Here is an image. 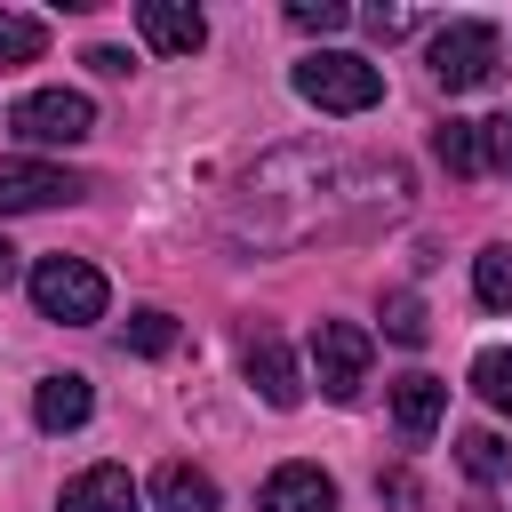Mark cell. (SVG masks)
Returning a JSON list of instances; mask_svg holds the SVG:
<instances>
[{"mask_svg":"<svg viewBox=\"0 0 512 512\" xmlns=\"http://www.w3.org/2000/svg\"><path fill=\"white\" fill-rule=\"evenodd\" d=\"M288 80H296V96H304L312 112H368V104H384V72H376L368 56H352V48H320V56H304Z\"/></svg>","mask_w":512,"mask_h":512,"instance_id":"cell-1","label":"cell"},{"mask_svg":"<svg viewBox=\"0 0 512 512\" xmlns=\"http://www.w3.org/2000/svg\"><path fill=\"white\" fill-rule=\"evenodd\" d=\"M104 272L88 264V256H40L32 264V304H40V320H64V328H88V320H104Z\"/></svg>","mask_w":512,"mask_h":512,"instance_id":"cell-2","label":"cell"},{"mask_svg":"<svg viewBox=\"0 0 512 512\" xmlns=\"http://www.w3.org/2000/svg\"><path fill=\"white\" fill-rule=\"evenodd\" d=\"M496 64H504V40H496V24H480V16H456V24H440V32H432V80H440L448 96H464V88H488V80H496Z\"/></svg>","mask_w":512,"mask_h":512,"instance_id":"cell-3","label":"cell"},{"mask_svg":"<svg viewBox=\"0 0 512 512\" xmlns=\"http://www.w3.org/2000/svg\"><path fill=\"white\" fill-rule=\"evenodd\" d=\"M368 328L360 320H320L312 328V384H320V400H360V384H368Z\"/></svg>","mask_w":512,"mask_h":512,"instance_id":"cell-4","label":"cell"},{"mask_svg":"<svg viewBox=\"0 0 512 512\" xmlns=\"http://www.w3.org/2000/svg\"><path fill=\"white\" fill-rule=\"evenodd\" d=\"M8 128L24 144H80V136H96V104L80 88H32V96H16Z\"/></svg>","mask_w":512,"mask_h":512,"instance_id":"cell-5","label":"cell"},{"mask_svg":"<svg viewBox=\"0 0 512 512\" xmlns=\"http://www.w3.org/2000/svg\"><path fill=\"white\" fill-rule=\"evenodd\" d=\"M88 184L72 176V168H56V160H32V152H8L0 160V216H32V208H64V200H80Z\"/></svg>","mask_w":512,"mask_h":512,"instance_id":"cell-6","label":"cell"},{"mask_svg":"<svg viewBox=\"0 0 512 512\" xmlns=\"http://www.w3.org/2000/svg\"><path fill=\"white\" fill-rule=\"evenodd\" d=\"M240 368H248V384L264 392V408H296V400H304V368H296V352L280 344V328H248Z\"/></svg>","mask_w":512,"mask_h":512,"instance_id":"cell-7","label":"cell"},{"mask_svg":"<svg viewBox=\"0 0 512 512\" xmlns=\"http://www.w3.org/2000/svg\"><path fill=\"white\" fill-rule=\"evenodd\" d=\"M136 32H144V48H160V56H192V48L208 40V16H200L192 0H136Z\"/></svg>","mask_w":512,"mask_h":512,"instance_id":"cell-8","label":"cell"},{"mask_svg":"<svg viewBox=\"0 0 512 512\" xmlns=\"http://www.w3.org/2000/svg\"><path fill=\"white\" fill-rule=\"evenodd\" d=\"M440 416H448V384H440V376H424V368H416V376H400V384H392V424H400V440H408V448H424V440L440 432Z\"/></svg>","mask_w":512,"mask_h":512,"instance_id":"cell-9","label":"cell"},{"mask_svg":"<svg viewBox=\"0 0 512 512\" xmlns=\"http://www.w3.org/2000/svg\"><path fill=\"white\" fill-rule=\"evenodd\" d=\"M256 512H336V480L320 464H280L256 496Z\"/></svg>","mask_w":512,"mask_h":512,"instance_id":"cell-10","label":"cell"},{"mask_svg":"<svg viewBox=\"0 0 512 512\" xmlns=\"http://www.w3.org/2000/svg\"><path fill=\"white\" fill-rule=\"evenodd\" d=\"M88 408H96V392H88V376H72V368L32 384V424H40V432H80Z\"/></svg>","mask_w":512,"mask_h":512,"instance_id":"cell-11","label":"cell"},{"mask_svg":"<svg viewBox=\"0 0 512 512\" xmlns=\"http://www.w3.org/2000/svg\"><path fill=\"white\" fill-rule=\"evenodd\" d=\"M56 512H144V496H136V480L120 464H88L80 480H64V504Z\"/></svg>","mask_w":512,"mask_h":512,"instance_id":"cell-12","label":"cell"},{"mask_svg":"<svg viewBox=\"0 0 512 512\" xmlns=\"http://www.w3.org/2000/svg\"><path fill=\"white\" fill-rule=\"evenodd\" d=\"M152 512H216V480H208L200 464L168 456V464L152 472Z\"/></svg>","mask_w":512,"mask_h":512,"instance_id":"cell-13","label":"cell"},{"mask_svg":"<svg viewBox=\"0 0 512 512\" xmlns=\"http://www.w3.org/2000/svg\"><path fill=\"white\" fill-rule=\"evenodd\" d=\"M432 152H440L448 176H480V168H488V136H480V120H440V128H432Z\"/></svg>","mask_w":512,"mask_h":512,"instance_id":"cell-14","label":"cell"},{"mask_svg":"<svg viewBox=\"0 0 512 512\" xmlns=\"http://www.w3.org/2000/svg\"><path fill=\"white\" fill-rule=\"evenodd\" d=\"M40 48H48V24H40V16H24V8H0V72L40 64Z\"/></svg>","mask_w":512,"mask_h":512,"instance_id":"cell-15","label":"cell"},{"mask_svg":"<svg viewBox=\"0 0 512 512\" xmlns=\"http://www.w3.org/2000/svg\"><path fill=\"white\" fill-rule=\"evenodd\" d=\"M120 344H128V352H144V360L176 352V312H160V304H136V312H128V328H120Z\"/></svg>","mask_w":512,"mask_h":512,"instance_id":"cell-16","label":"cell"},{"mask_svg":"<svg viewBox=\"0 0 512 512\" xmlns=\"http://www.w3.org/2000/svg\"><path fill=\"white\" fill-rule=\"evenodd\" d=\"M472 296L488 312H512V248H480L472 256Z\"/></svg>","mask_w":512,"mask_h":512,"instance_id":"cell-17","label":"cell"},{"mask_svg":"<svg viewBox=\"0 0 512 512\" xmlns=\"http://www.w3.org/2000/svg\"><path fill=\"white\" fill-rule=\"evenodd\" d=\"M472 392H480L496 416H512V344H496V352L472 360Z\"/></svg>","mask_w":512,"mask_h":512,"instance_id":"cell-18","label":"cell"},{"mask_svg":"<svg viewBox=\"0 0 512 512\" xmlns=\"http://www.w3.org/2000/svg\"><path fill=\"white\" fill-rule=\"evenodd\" d=\"M456 456H464V472H472V480H504V440H496V432H464V440H456Z\"/></svg>","mask_w":512,"mask_h":512,"instance_id":"cell-19","label":"cell"},{"mask_svg":"<svg viewBox=\"0 0 512 512\" xmlns=\"http://www.w3.org/2000/svg\"><path fill=\"white\" fill-rule=\"evenodd\" d=\"M288 24H296V32H344L352 8H344V0H288Z\"/></svg>","mask_w":512,"mask_h":512,"instance_id":"cell-20","label":"cell"},{"mask_svg":"<svg viewBox=\"0 0 512 512\" xmlns=\"http://www.w3.org/2000/svg\"><path fill=\"white\" fill-rule=\"evenodd\" d=\"M384 336L392 344H424V304L416 296H384Z\"/></svg>","mask_w":512,"mask_h":512,"instance_id":"cell-21","label":"cell"},{"mask_svg":"<svg viewBox=\"0 0 512 512\" xmlns=\"http://www.w3.org/2000/svg\"><path fill=\"white\" fill-rule=\"evenodd\" d=\"M360 24L376 40H400V32H416V8H360Z\"/></svg>","mask_w":512,"mask_h":512,"instance_id":"cell-22","label":"cell"},{"mask_svg":"<svg viewBox=\"0 0 512 512\" xmlns=\"http://www.w3.org/2000/svg\"><path fill=\"white\" fill-rule=\"evenodd\" d=\"M480 136H488V168H504V176H512V112L480 120Z\"/></svg>","mask_w":512,"mask_h":512,"instance_id":"cell-23","label":"cell"},{"mask_svg":"<svg viewBox=\"0 0 512 512\" xmlns=\"http://www.w3.org/2000/svg\"><path fill=\"white\" fill-rule=\"evenodd\" d=\"M88 72H104V80H128V48H88Z\"/></svg>","mask_w":512,"mask_h":512,"instance_id":"cell-24","label":"cell"},{"mask_svg":"<svg viewBox=\"0 0 512 512\" xmlns=\"http://www.w3.org/2000/svg\"><path fill=\"white\" fill-rule=\"evenodd\" d=\"M8 280H16V248L0 240V288H8Z\"/></svg>","mask_w":512,"mask_h":512,"instance_id":"cell-25","label":"cell"}]
</instances>
